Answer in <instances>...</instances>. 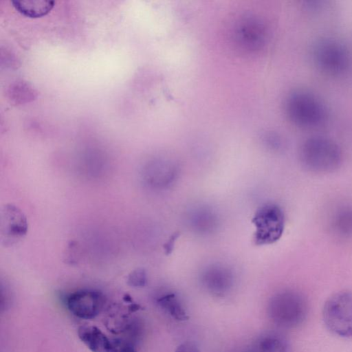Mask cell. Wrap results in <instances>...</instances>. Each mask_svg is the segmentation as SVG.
I'll return each instance as SVG.
<instances>
[{
    "instance_id": "1",
    "label": "cell",
    "mask_w": 352,
    "mask_h": 352,
    "mask_svg": "<svg viewBox=\"0 0 352 352\" xmlns=\"http://www.w3.org/2000/svg\"><path fill=\"white\" fill-rule=\"evenodd\" d=\"M284 110L287 118L295 125L314 128L322 124L327 118L323 102L314 94L304 90L292 91L286 97Z\"/></svg>"
},
{
    "instance_id": "2",
    "label": "cell",
    "mask_w": 352,
    "mask_h": 352,
    "mask_svg": "<svg viewBox=\"0 0 352 352\" xmlns=\"http://www.w3.org/2000/svg\"><path fill=\"white\" fill-rule=\"evenodd\" d=\"M327 329L341 338L352 337V292L340 291L329 296L322 309Z\"/></svg>"
},
{
    "instance_id": "3",
    "label": "cell",
    "mask_w": 352,
    "mask_h": 352,
    "mask_svg": "<svg viewBox=\"0 0 352 352\" xmlns=\"http://www.w3.org/2000/svg\"><path fill=\"white\" fill-rule=\"evenodd\" d=\"M300 157L308 168L317 172H329L339 165L342 153L338 145L333 140L315 136L303 143Z\"/></svg>"
},
{
    "instance_id": "4",
    "label": "cell",
    "mask_w": 352,
    "mask_h": 352,
    "mask_svg": "<svg viewBox=\"0 0 352 352\" xmlns=\"http://www.w3.org/2000/svg\"><path fill=\"white\" fill-rule=\"evenodd\" d=\"M308 311L306 299L299 293L285 291L274 296L269 305L273 321L285 328H294L305 320Z\"/></svg>"
},
{
    "instance_id": "5",
    "label": "cell",
    "mask_w": 352,
    "mask_h": 352,
    "mask_svg": "<svg viewBox=\"0 0 352 352\" xmlns=\"http://www.w3.org/2000/svg\"><path fill=\"white\" fill-rule=\"evenodd\" d=\"M313 56L319 69L331 76L344 74L351 65L350 56L346 49L334 41H320L314 49Z\"/></svg>"
},
{
    "instance_id": "6",
    "label": "cell",
    "mask_w": 352,
    "mask_h": 352,
    "mask_svg": "<svg viewBox=\"0 0 352 352\" xmlns=\"http://www.w3.org/2000/svg\"><path fill=\"white\" fill-rule=\"evenodd\" d=\"M256 228L254 239L257 244H271L282 236L285 217L282 210L272 204L260 208L252 219Z\"/></svg>"
},
{
    "instance_id": "7",
    "label": "cell",
    "mask_w": 352,
    "mask_h": 352,
    "mask_svg": "<svg viewBox=\"0 0 352 352\" xmlns=\"http://www.w3.org/2000/svg\"><path fill=\"white\" fill-rule=\"evenodd\" d=\"M104 301V296L100 292L85 289L72 293L67 298L66 305L74 316L89 320L100 313Z\"/></svg>"
},
{
    "instance_id": "8",
    "label": "cell",
    "mask_w": 352,
    "mask_h": 352,
    "mask_svg": "<svg viewBox=\"0 0 352 352\" xmlns=\"http://www.w3.org/2000/svg\"><path fill=\"white\" fill-rule=\"evenodd\" d=\"M1 239L6 245L17 243L25 234L28 223L23 213L13 205H7L1 214Z\"/></svg>"
},
{
    "instance_id": "9",
    "label": "cell",
    "mask_w": 352,
    "mask_h": 352,
    "mask_svg": "<svg viewBox=\"0 0 352 352\" xmlns=\"http://www.w3.org/2000/svg\"><path fill=\"white\" fill-rule=\"evenodd\" d=\"M78 336L92 352H109L111 340L97 327L82 325L78 329Z\"/></svg>"
},
{
    "instance_id": "10",
    "label": "cell",
    "mask_w": 352,
    "mask_h": 352,
    "mask_svg": "<svg viewBox=\"0 0 352 352\" xmlns=\"http://www.w3.org/2000/svg\"><path fill=\"white\" fill-rule=\"evenodd\" d=\"M11 3L21 15L30 19H39L48 14L56 2L49 0H15Z\"/></svg>"
},
{
    "instance_id": "11",
    "label": "cell",
    "mask_w": 352,
    "mask_h": 352,
    "mask_svg": "<svg viewBox=\"0 0 352 352\" xmlns=\"http://www.w3.org/2000/svg\"><path fill=\"white\" fill-rule=\"evenodd\" d=\"M251 352H287V344L279 335L267 333L256 340Z\"/></svg>"
},
{
    "instance_id": "12",
    "label": "cell",
    "mask_w": 352,
    "mask_h": 352,
    "mask_svg": "<svg viewBox=\"0 0 352 352\" xmlns=\"http://www.w3.org/2000/svg\"><path fill=\"white\" fill-rule=\"evenodd\" d=\"M158 305L177 320L184 321L189 317L183 305L174 294L164 295L157 299Z\"/></svg>"
},
{
    "instance_id": "13",
    "label": "cell",
    "mask_w": 352,
    "mask_h": 352,
    "mask_svg": "<svg viewBox=\"0 0 352 352\" xmlns=\"http://www.w3.org/2000/svg\"><path fill=\"white\" fill-rule=\"evenodd\" d=\"M109 352H138L133 345L124 340L116 338L111 340Z\"/></svg>"
},
{
    "instance_id": "14",
    "label": "cell",
    "mask_w": 352,
    "mask_h": 352,
    "mask_svg": "<svg viewBox=\"0 0 352 352\" xmlns=\"http://www.w3.org/2000/svg\"><path fill=\"white\" fill-rule=\"evenodd\" d=\"M128 284L133 287H142L146 283V276L142 269H137L132 272L127 280Z\"/></svg>"
},
{
    "instance_id": "15",
    "label": "cell",
    "mask_w": 352,
    "mask_h": 352,
    "mask_svg": "<svg viewBox=\"0 0 352 352\" xmlns=\"http://www.w3.org/2000/svg\"><path fill=\"white\" fill-rule=\"evenodd\" d=\"M175 352H200V351L194 343L185 342L177 346Z\"/></svg>"
},
{
    "instance_id": "16",
    "label": "cell",
    "mask_w": 352,
    "mask_h": 352,
    "mask_svg": "<svg viewBox=\"0 0 352 352\" xmlns=\"http://www.w3.org/2000/svg\"><path fill=\"white\" fill-rule=\"evenodd\" d=\"M200 42V39H199V43Z\"/></svg>"
}]
</instances>
